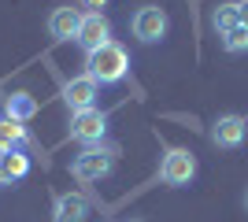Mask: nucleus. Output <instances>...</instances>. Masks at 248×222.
Listing matches in <instances>:
<instances>
[{"mask_svg":"<svg viewBox=\"0 0 248 222\" xmlns=\"http://www.w3.org/2000/svg\"><path fill=\"white\" fill-rule=\"evenodd\" d=\"M85 74H89L96 85H119L126 74H130V52H126L119 41L100 44L96 52L85 56Z\"/></svg>","mask_w":248,"mask_h":222,"instance_id":"nucleus-1","label":"nucleus"},{"mask_svg":"<svg viewBox=\"0 0 248 222\" xmlns=\"http://www.w3.org/2000/svg\"><path fill=\"white\" fill-rule=\"evenodd\" d=\"M67 133H71V141H78V145H100L104 133H108V111H100V107H89V111H74L71 122H67Z\"/></svg>","mask_w":248,"mask_h":222,"instance_id":"nucleus-5","label":"nucleus"},{"mask_svg":"<svg viewBox=\"0 0 248 222\" xmlns=\"http://www.w3.org/2000/svg\"><path fill=\"white\" fill-rule=\"evenodd\" d=\"M207 137H211V145H215V148H241L248 141V118L245 115H233V111H230V115H218Z\"/></svg>","mask_w":248,"mask_h":222,"instance_id":"nucleus-7","label":"nucleus"},{"mask_svg":"<svg viewBox=\"0 0 248 222\" xmlns=\"http://www.w3.org/2000/svg\"><path fill=\"white\" fill-rule=\"evenodd\" d=\"M22 141H26V126L4 115V118H0V148H4V152H11V148L22 145Z\"/></svg>","mask_w":248,"mask_h":222,"instance_id":"nucleus-13","label":"nucleus"},{"mask_svg":"<svg viewBox=\"0 0 248 222\" xmlns=\"http://www.w3.org/2000/svg\"><path fill=\"white\" fill-rule=\"evenodd\" d=\"M245 207H248V192H245Z\"/></svg>","mask_w":248,"mask_h":222,"instance_id":"nucleus-18","label":"nucleus"},{"mask_svg":"<svg viewBox=\"0 0 248 222\" xmlns=\"http://www.w3.org/2000/svg\"><path fill=\"white\" fill-rule=\"evenodd\" d=\"M197 178V156L189 152V148H167L163 159H159V181L163 185H189V181Z\"/></svg>","mask_w":248,"mask_h":222,"instance_id":"nucleus-4","label":"nucleus"},{"mask_svg":"<svg viewBox=\"0 0 248 222\" xmlns=\"http://www.w3.org/2000/svg\"><path fill=\"white\" fill-rule=\"evenodd\" d=\"M74 41L85 48V56L96 52L100 44L111 41V22L104 19V11H85V15H82V26H78V37H74Z\"/></svg>","mask_w":248,"mask_h":222,"instance_id":"nucleus-8","label":"nucleus"},{"mask_svg":"<svg viewBox=\"0 0 248 222\" xmlns=\"http://www.w3.org/2000/svg\"><path fill=\"white\" fill-rule=\"evenodd\" d=\"M4 115L15 118V122H30L37 115V100L30 93H11V96H4Z\"/></svg>","mask_w":248,"mask_h":222,"instance_id":"nucleus-12","label":"nucleus"},{"mask_svg":"<svg viewBox=\"0 0 248 222\" xmlns=\"http://www.w3.org/2000/svg\"><path fill=\"white\" fill-rule=\"evenodd\" d=\"M211 22H215L218 37H222V33H230L233 26H241V22H237V0H230V4H218L215 15H211Z\"/></svg>","mask_w":248,"mask_h":222,"instance_id":"nucleus-14","label":"nucleus"},{"mask_svg":"<svg viewBox=\"0 0 248 222\" xmlns=\"http://www.w3.org/2000/svg\"><path fill=\"white\" fill-rule=\"evenodd\" d=\"M63 104H67V111H89V107H96V96H100V85L89 78V74H78V78H71V82H63Z\"/></svg>","mask_w":248,"mask_h":222,"instance_id":"nucleus-6","label":"nucleus"},{"mask_svg":"<svg viewBox=\"0 0 248 222\" xmlns=\"http://www.w3.org/2000/svg\"><path fill=\"white\" fill-rule=\"evenodd\" d=\"M134 222H145V219H134Z\"/></svg>","mask_w":248,"mask_h":222,"instance_id":"nucleus-19","label":"nucleus"},{"mask_svg":"<svg viewBox=\"0 0 248 222\" xmlns=\"http://www.w3.org/2000/svg\"><path fill=\"white\" fill-rule=\"evenodd\" d=\"M82 8H71V4H63L48 15V33L52 41H74L78 37V26H82Z\"/></svg>","mask_w":248,"mask_h":222,"instance_id":"nucleus-9","label":"nucleus"},{"mask_svg":"<svg viewBox=\"0 0 248 222\" xmlns=\"http://www.w3.org/2000/svg\"><path fill=\"white\" fill-rule=\"evenodd\" d=\"M30 174V156L19 152V148H11L8 156L0 159V185H11V181H19Z\"/></svg>","mask_w":248,"mask_h":222,"instance_id":"nucleus-11","label":"nucleus"},{"mask_svg":"<svg viewBox=\"0 0 248 222\" xmlns=\"http://www.w3.org/2000/svg\"><path fill=\"white\" fill-rule=\"evenodd\" d=\"M115 159H119V145H89V148H82L78 156H74V163H71V174L78 181H100V178H108L115 170Z\"/></svg>","mask_w":248,"mask_h":222,"instance_id":"nucleus-2","label":"nucleus"},{"mask_svg":"<svg viewBox=\"0 0 248 222\" xmlns=\"http://www.w3.org/2000/svg\"><path fill=\"white\" fill-rule=\"evenodd\" d=\"M237 22L248 30V0H237Z\"/></svg>","mask_w":248,"mask_h":222,"instance_id":"nucleus-16","label":"nucleus"},{"mask_svg":"<svg viewBox=\"0 0 248 222\" xmlns=\"http://www.w3.org/2000/svg\"><path fill=\"white\" fill-rule=\"evenodd\" d=\"M85 11H100V8H108V0H78Z\"/></svg>","mask_w":248,"mask_h":222,"instance_id":"nucleus-17","label":"nucleus"},{"mask_svg":"<svg viewBox=\"0 0 248 222\" xmlns=\"http://www.w3.org/2000/svg\"><path fill=\"white\" fill-rule=\"evenodd\" d=\"M130 30L141 44H159L170 30V19H167V11L159 4H141L134 11V19H130Z\"/></svg>","mask_w":248,"mask_h":222,"instance_id":"nucleus-3","label":"nucleus"},{"mask_svg":"<svg viewBox=\"0 0 248 222\" xmlns=\"http://www.w3.org/2000/svg\"><path fill=\"white\" fill-rule=\"evenodd\" d=\"M89 219V200L82 192H60L52 200V222H85Z\"/></svg>","mask_w":248,"mask_h":222,"instance_id":"nucleus-10","label":"nucleus"},{"mask_svg":"<svg viewBox=\"0 0 248 222\" xmlns=\"http://www.w3.org/2000/svg\"><path fill=\"white\" fill-rule=\"evenodd\" d=\"M222 48L226 52H248V30L245 26H233L230 33H222Z\"/></svg>","mask_w":248,"mask_h":222,"instance_id":"nucleus-15","label":"nucleus"}]
</instances>
